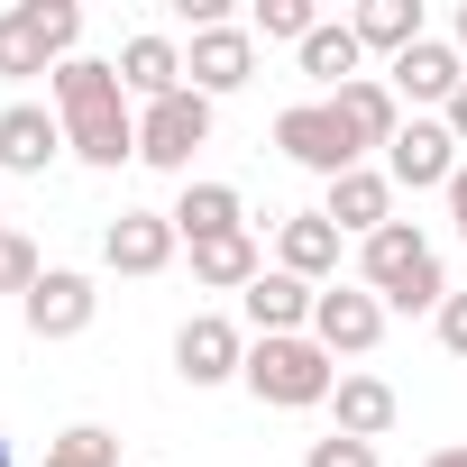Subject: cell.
<instances>
[{
    "label": "cell",
    "instance_id": "cell-1",
    "mask_svg": "<svg viewBox=\"0 0 467 467\" xmlns=\"http://www.w3.org/2000/svg\"><path fill=\"white\" fill-rule=\"evenodd\" d=\"M47 92H56L65 147H74L83 165L119 174V165L138 156V101H129L119 65H101V56H74V65H56V74H47Z\"/></svg>",
    "mask_w": 467,
    "mask_h": 467
},
{
    "label": "cell",
    "instance_id": "cell-2",
    "mask_svg": "<svg viewBox=\"0 0 467 467\" xmlns=\"http://www.w3.org/2000/svg\"><path fill=\"white\" fill-rule=\"evenodd\" d=\"M358 285L385 312H440L449 303V275H440V248L421 239V220H385L376 239H358Z\"/></svg>",
    "mask_w": 467,
    "mask_h": 467
},
{
    "label": "cell",
    "instance_id": "cell-3",
    "mask_svg": "<svg viewBox=\"0 0 467 467\" xmlns=\"http://www.w3.org/2000/svg\"><path fill=\"white\" fill-rule=\"evenodd\" d=\"M239 385H248L257 403H275V412H312V403L339 394V358H330L312 330H303V339H248Z\"/></svg>",
    "mask_w": 467,
    "mask_h": 467
},
{
    "label": "cell",
    "instance_id": "cell-4",
    "mask_svg": "<svg viewBox=\"0 0 467 467\" xmlns=\"http://www.w3.org/2000/svg\"><path fill=\"white\" fill-rule=\"evenodd\" d=\"M74 47H83V10L74 0H19V10H0V74L10 83L74 65Z\"/></svg>",
    "mask_w": 467,
    "mask_h": 467
},
{
    "label": "cell",
    "instance_id": "cell-5",
    "mask_svg": "<svg viewBox=\"0 0 467 467\" xmlns=\"http://www.w3.org/2000/svg\"><path fill=\"white\" fill-rule=\"evenodd\" d=\"M202 147H211V101H202L192 83L138 110V165H156V174H183V183H192V156H202Z\"/></svg>",
    "mask_w": 467,
    "mask_h": 467
},
{
    "label": "cell",
    "instance_id": "cell-6",
    "mask_svg": "<svg viewBox=\"0 0 467 467\" xmlns=\"http://www.w3.org/2000/svg\"><path fill=\"white\" fill-rule=\"evenodd\" d=\"M275 147H285L303 174H321V183H339V174L367 165V147H358V129L339 119V101H294V110L275 119Z\"/></svg>",
    "mask_w": 467,
    "mask_h": 467
},
{
    "label": "cell",
    "instance_id": "cell-7",
    "mask_svg": "<svg viewBox=\"0 0 467 467\" xmlns=\"http://www.w3.org/2000/svg\"><path fill=\"white\" fill-rule=\"evenodd\" d=\"M458 165H467V156H458L449 119H403V129H394V147H385L394 192H449V174H458Z\"/></svg>",
    "mask_w": 467,
    "mask_h": 467
},
{
    "label": "cell",
    "instance_id": "cell-8",
    "mask_svg": "<svg viewBox=\"0 0 467 467\" xmlns=\"http://www.w3.org/2000/svg\"><path fill=\"white\" fill-rule=\"evenodd\" d=\"M239 367H248V330L229 321V312H192L174 330V376L183 385H229Z\"/></svg>",
    "mask_w": 467,
    "mask_h": 467
},
{
    "label": "cell",
    "instance_id": "cell-9",
    "mask_svg": "<svg viewBox=\"0 0 467 467\" xmlns=\"http://www.w3.org/2000/svg\"><path fill=\"white\" fill-rule=\"evenodd\" d=\"M183 83L202 92V101H220V92H239V83H257V28H202L192 47H183Z\"/></svg>",
    "mask_w": 467,
    "mask_h": 467
},
{
    "label": "cell",
    "instance_id": "cell-10",
    "mask_svg": "<svg viewBox=\"0 0 467 467\" xmlns=\"http://www.w3.org/2000/svg\"><path fill=\"white\" fill-rule=\"evenodd\" d=\"M385 83H394V101H421V110H449V101L467 92V56H458L449 37H421V47H403V56L385 65Z\"/></svg>",
    "mask_w": 467,
    "mask_h": 467
},
{
    "label": "cell",
    "instance_id": "cell-11",
    "mask_svg": "<svg viewBox=\"0 0 467 467\" xmlns=\"http://www.w3.org/2000/svg\"><path fill=\"white\" fill-rule=\"evenodd\" d=\"M312 339H321L330 358H367V348L385 339V303H376L367 285H321V303H312Z\"/></svg>",
    "mask_w": 467,
    "mask_h": 467
},
{
    "label": "cell",
    "instance_id": "cell-12",
    "mask_svg": "<svg viewBox=\"0 0 467 467\" xmlns=\"http://www.w3.org/2000/svg\"><path fill=\"white\" fill-rule=\"evenodd\" d=\"M19 312H28V339H83L92 312H101V294H92L83 266H47V285H37Z\"/></svg>",
    "mask_w": 467,
    "mask_h": 467
},
{
    "label": "cell",
    "instance_id": "cell-13",
    "mask_svg": "<svg viewBox=\"0 0 467 467\" xmlns=\"http://www.w3.org/2000/svg\"><path fill=\"white\" fill-rule=\"evenodd\" d=\"M174 248H183V239H174L165 211H119V220L101 229V266H110V275H165Z\"/></svg>",
    "mask_w": 467,
    "mask_h": 467
},
{
    "label": "cell",
    "instance_id": "cell-14",
    "mask_svg": "<svg viewBox=\"0 0 467 467\" xmlns=\"http://www.w3.org/2000/svg\"><path fill=\"white\" fill-rule=\"evenodd\" d=\"M312 303H321V294H312L303 275H285V266H266V275L239 294V312H248L257 339H303V330H312Z\"/></svg>",
    "mask_w": 467,
    "mask_h": 467
},
{
    "label": "cell",
    "instance_id": "cell-15",
    "mask_svg": "<svg viewBox=\"0 0 467 467\" xmlns=\"http://www.w3.org/2000/svg\"><path fill=\"white\" fill-rule=\"evenodd\" d=\"M321 220L339 229V239H376V229L394 220V174H385V165L339 174V183H330V202H321Z\"/></svg>",
    "mask_w": 467,
    "mask_h": 467
},
{
    "label": "cell",
    "instance_id": "cell-16",
    "mask_svg": "<svg viewBox=\"0 0 467 467\" xmlns=\"http://www.w3.org/2000/svg\"><path fill=\"white\" fill-rule=\"evenodd\" d=\"M165 220H174L183 248H211V239H239L248 229V202H239V183H183Z\"/></svg>",
    "mask_w": 467,
    "mask_h": 467
},
{
    "label": "cell",
    "instance_id": "cell-17",
    "mask_svg": "<svg viewBox=\"0 0 467 467\" xmlns=\"http://www.w3.org/2000/svg\"><path fill=\"white\" fill-rule=\"evenodd\" d=\"M275 266H285V275H303L312 294H321V285H339V229H330L321 211L275 220Z\"/></svg>",
    "mask_w": 467,
    "mask_h": 467
},
{
    "label": "cell",
    "instance_id": "cell-18",
    "mask_svg": "<svg viewBox=\"0 0 467 467\" xmlns=\"http://www.w3.org/2000/svg\"><path fill=\"white\" fill-rule=\"evenodd\" d=\"M65 156V119L37 110V101H10L0 110V174H47Z\"/></svg>",
    "mask_w": 467,
    "mask_h": 467
},
{
    "label": "cell",
    "instance_id": "cell-19",
    "mask_svg": "<svg viewBox=\"0 0 467 467\" xmlns=\"http://www.w3.org/2000/svg\"><path fill=\"white\" fill-rule=\"evenodd\" d=\"M119 83H129V101L147 110V101H165V92H183V47L165 37V28H138L129 47H119Z\"/></svg>",
    "mask_w": 467,
    "mask_h": 467
},
{
    "label": "cell",
    "instance_id": "cell-20",
    "mask_svg": "<svg viewBox=\"0 0 467 467\" xmlns=\"http://www.w3.org/2000/svg\"><path fill=\"white\" fill-rule=\"evenodd\" d=\"M294 56H303V74H312V83H321V101H330V92H348V83H358V56H367V47H358V28H348V19H321Z\"/></svg>",
    "mask_w": 467,
    "mask_h": 467
},
{
    "label": "cell",
    "instance_id": "cell-21",
    "mask_svg": "<svg viewBox=\"0 0 467 467\" xmlns=\"http://www.w3.org/2000/svg\"><path fill=\"white\" fill-rule=\"evenodd\" d=\"M339 101V119L358 129V147H394V129H403V101H394V83L385 74H358L348 92H330Z\"/></svg>",
    "mask_w": 467,
    "mask_h": 467
},
{
    "label": "cell",
    "instance_id": "cell-22",
    "mask_svg": "<svg viewBox=\"0 0 467 467\" xmlns=\"http://www.w3.org/2000/svg\"><path fill=\"white\" fill-rule=\"evenodd\" d=\"M330 412H339V431H348V440H385L403 403H394V385H385V376H339Z\"/></svg>",
    "mask_w": 467,
    "mask_h": 467
},
{
    "label": "cell",
    "instance_id": "cell-23",
    "mask_svg": "<svg viewBox=\"0 0 467 467\" xmlns=\"http://www.w3.org/2000/svg\"><path fill=\"white\" fill-rule=\"evenodd\" d=\"M266 275V248L248 239V229H239V239H211V248H192V285H211V294H248Z\"/></svg>",
    "mask_w": 467,
    "mask_h": 467
},
{
    "label": "cell",
    "instance_id": "cell-24",
    "mask_svg": "<svg viewBox=\"0 0 467 467\" xmlns=\"http://www.w3.org/2000/svg\"><path fill=\"white\" fill-rule=\"evenodd\" d=\"M348 28H358V47H376L385 65H394L403 47H421V37H431V28H421V0H367Z\"/></svg>",
    "mask_w": 467,
    "mask_h": 467
},
{
    "label": "cell",
    "instance_id": "cell-25",
    "mask_svg": "<svg viewBox=\"0 0 467 467\" xmlns=\"http://www.w3.org/2000/svg\"><path fill=\"white\" fill-rule=\"evenodd\" d=\"M37 467H129V458H119V431L74 421V431H56V440H47V458H37Z\"/></svg>",
    "mask_w": 467,
    "mask_h": 467
},
{
    "label": "cell",
    "instance_id": "cell-26",
    "mask_svg": "<svg viewBox=\"0 0 467 467\" xmlns=\"http://www.w3.org/2000/svg\"><path fill=\"white\" fill-rule=\"evenodd\" d=\"M47 285V257H37V239H28V229H10V239H0V294H37Z\"/></svg>",
    "mask_w": 467,
    "mask_h": 467
},
{
    "label": "cell",
    "instance_id": "cell-27",
    "mask_svg": "<svg viewBox=\"0 0 467 467\" xmlns=\"http://www.w3.org/2000/svg\"><path fill=\"white\" fill-rule=\"evenodd\" d=\"M321 28V10L312 0H257V37H285V47H303Z\"/></svg>",
    "mask_w": 467,
    "mask_h": 467
},
{
    "label": "cell",
    "instance_id": "cell-28",
    "mask_svg": "<svg viewBox=\"0 0 467 467\" xmlns=\"http://www.w3.org/2000/svg\"><path fill=\"white\" fill-rule=\"evenodd\" d=\"M303 467H385V458H376V440L330 431V440H312V449H303Z\"/></svg>",
    "mask_w": 467,
    "mask_h": 467
},
{
    "label": "cell",
    "instance_id": "cell-29",
    "mask_svg": "<svg viewBox=\"0 0 467 467\" xmlns=\"http://www.w3.org/2000/svg\"><path fill=\"white\" fill-rule=\"evenodd\" d=\"M431 330H440V348H449V358H467V294H449V303L431 312Z\"/></svg>",
    "mask_w": 467,
    "mask_h": 467
},
{
    "label": "cell",
    "instance_id": "cell-30",
    "mask_svg": "<svg viewBox=\"0 0 467 467\" xmlns=\"http://www.w3.org/2000/svg\"><path fill=\"white\" fill-rule=\"evenodd\" d=\"M449 229H458V239H467V165L449 174Z\"/></svg>",
    "mask_w": 467,
    "mask_h": 467
},
{
    "label": "cell",
    "instance_id": "cell-31",
    "mask_svg": "<svg viewBox=\"0 0 467 467\" xmlns=\"http://www.w3.org/2000/svg\"><path fill=\"white\" fill-rule=\"evenodd\" d=\"M440 119H449V138H458V147H467V92H458V101H449V110H440Z\"/></svg>",
    "mask_w": 467,
    "mask_h": 467
},
{
    "label": "cell",
    "instance_id": "cell-32",
    "mask_svg": "<svg viewBox=\"0 0 467 467\" xmlns=\"http://www.w3.org/2000/svg\"><path fill=\"white\" fill-rule=\"evenodd\" d=\"M421 467H467V440H449V449H431Z\"/></svg>",
    "mask_w": 467,
    "mask_h": 467
},
{
    "label": "cell",
    "instance_id": "cell-33",
    "mask_svg": "<svg viewBox=\"0 0 467 467\" xmlns=\"http://www.w3.org/2000/svg\"><path fill=\"white\" fill-rule=\"evenodd\" d=\"M449 47H458V56H467V0H458V28H449Z\"/></svg>",
    "mask_w": 467,
    "mask_h": 467
},
{
    "label": "cell",
    "instance_id": "cell-34",
    "mask_svg": "<svg viewBox=\"0 0 467 467\" xmlns=\"http://www.w3.org/2000/svg\"><path fill=\"white\" fill-rule=\"evenodd\" d=\"M0 467H19V458H10V440H0Z\"/></svg>",
    "mask_w": 467,
    "mask_h": 467
},
{
    "label": "cell",
    "instance_id": "cell-35",
    "mask_svg": "<svg viewBox=\"0 0 467 467\" xmlns=\"http://www.w3.org/2000/svg\"><path fill=\"white\" fill-rule=\"evenodd\" d=\"M0 239H10V220H0Z\"/></svg>",
    "mask_w": 467,
    "mask_h": 467
}]
</instances>
